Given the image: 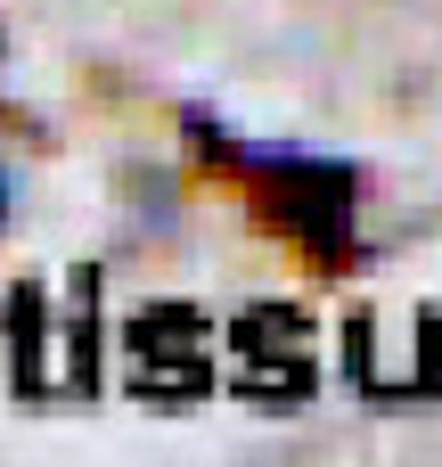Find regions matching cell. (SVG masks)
I'll return each mask as SVG.
<instances>
[{"instance_id":"cell-3","label":"cell","mask_w":442,"mask_h":467,"mask_svg":"<svg viewBox=\"0 0 442 467\" xmlns=\"http://www.w3.org/2000/svg\"><path fill=\"white\" fill-rule=\"evenodd\" d=\"M0 213H8V172H0Z\"/></svg>"},{"instance_id":"cell-2","label":"cell","mask_w":442,"mask_h":467,"mask_svg":"<svg viewBox=\"0 0 442 467\" xmlns=\"http://www.w3.org/2000/svg\"><path fill=\"white\" fill-rule=\"evenodd\" d=\"M230 369H238V386L254 394V402H303L312 386H320V345H312V320L303 312H287V304H262V312H246L238 328H230Z\"/></svg>"},{"instance_id":"cell-1","label":"cell","mask_w":442,"mask_h":467,"mask_svg":"<svg viewBox=\"0 0 442 467\" xmlns=\"http://www.w3.org/2000/svg\"><path fill=\"white\" fill-rule=\"evenodd\" d=\"M205 337L213 328L189 304L131 312V328H123V378H131V394H148V402H197L205 378H213V345Z\"/></svg>"}]
</instances>
